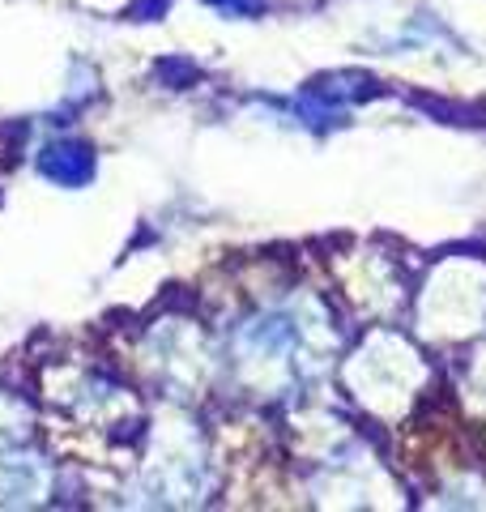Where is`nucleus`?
Segmentation results:
<instances>
[{"label":"nucleus","instance_id":"nucleus-1","mask_svg":"<svg viewBox=\"0 0 486 512\" xmlns=\"http://www.w3.org/2000/svg\"><path fill=\"white\" fill-rule=\"evenodd\" d=\"M39 171L47 175V180H56V184H64V188H73V184H86V180H90L94 158H90V150L81 146V141H56V146H47V150H43Z\"/></svg>","mask_w":486,"mask_h":512}]
</instances>
